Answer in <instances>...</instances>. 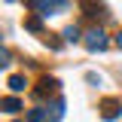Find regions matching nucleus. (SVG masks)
<instances>
[{"label":"nucleus","instance_id":"ddd939ff","mask_svg":"<svg viewBox=\"0 0 122 122\" xmlns=\"http://www.w3.org/2000/svg\"><path fill=\"white\" fill-rule=\"evenodd\" d=\"M116 46H119V49H122V30H119V34H116Z\"/></svg>","mask_w":122,"mask_h":122},{"label":"nucleus","instance_id":"1a4fd4ad","mask_svg":"<svg viewBox=\"0 0 122 122\" xmlns=\"http://www.w3.org/2000/svg\"><path fill=\"white\" fill-rule=\"evenodd\" d=\"M64 40H67V43H79V28H76V25H70V28L64 30Z\"/></svg>","mask_w":122,"mask_h":122},{"label":"nucleus","instance_id":"423d86ee","mask_svg":"<svg viewBox=\"0 0 122 122\" xmlns=\"http://www.w3.org/2000/svg\"><path fill=\"white\" fill-rule=\"evenodd\" d=\"M0 107H3L6 113H18V110H21V101H18L15 95H6V98L0 101Z\"/></svg>","mask_w":122,"mask_h":122},{"label":"nucleus","instance_id":"f03ea898","mask_svg":"<svg viewBox=\"0 0 122 122\" xmlns=\"http://www.w3.org/2000/svg\"><path fill=\"white\" fill-rule=\"evenodd\" d=\"M86 49H89V52H104L107 49V34L101 28H92L89 34H86Z\"/></svg>","mask_w":122,"mask_h":122},{"label":"nucleus","instance_id":"9b49d317","mask_svg":"<svg viewBox=\"0 0 122 122\" xmlns=\"http://www.w3.org/2000/svg\"><path fill=\"white\" fill-rule=\"evenodd\" d=\"M0 64H3V67L9 64V49H0Z\"/></svg>","mask_w":122,"mask_h":122},{"label":"nucleus","instance_id":"7ed1b4c3","mask_svg":"<svg viewBox=\"0 0 122 122\" xmlns=\"http://www.w3.org/2000/svg\"><path fill=\"white\" fill-rule=\"evenodd\" d=\"M98 110H101V116H104L107 122H113V119L122 113V101H119V98H104Z\"/></svg>","mask_w":122,"mask_h":122},{"label":"nucleus","instance_id":"6e6552de","mask_svg":"<svg viewBox=\"0 0 122 122\" xmlns=\"http://www.w3.org/2000/svg\"><path fill=\"white\" fill-rule=\"evenodd\" d=\"M25 28H28L30 34H40V30H43V18H40V15H30V18H25Z\"/></svg>","mask_w":122,"mask_h":122},{"label":"nucleus","instance_id":"9d476101","mask_svg":"<svg viewBox=\"0 0 122 122\" xmlns=\"http://www.w3.org/2000/svg\"><path fill=\"white\" fill-rule=\"evenodd\" d=\"M43 119H46V110H43V107H34V110L28 113V122H43Z\"/></svg>","mask_w":122,"mask_h":122},{"label":"nucleus","instance_id":"f257e3e1","mask_svg":"<svg viewBox=\"0 0 122 122\" xmlns=\"http://www.w3.org/2000/svg\"><path fill=\"white\" fill-rule=\"evenodd\" d=\"M28 9H37V15L43 18V15H55L58 9H67V3L64 0H52V3H46V0H28Z\"/></svg>","mask_w":122,"mask_h":122},{"label":"nucleus","instance_id":"0eeeda50","mask_svg":"<svg viewBox=\"0 0 122 122\" xmlns=\"http://www.w3.org/2000/svg\"><path fill=\"white\" fill-rule=\"evenodd\" d=\"M6 86H9V92H15V95H18V92H25V86H28V82H25V76L12 73L9 79H6Z\"/></svg>","mask_w":122,"mask_h":122},{"label":"nucleus","instance_id":"39448f33","mask_svg":"<svg viewBox=\"0 0 122 122\" xmlns=\"http://www.w3.org/2000/svg\"><path fill=\"white\" fill-rule=\"evenodd\" d=\"M46 116H49V122H61L64 119V98H55L52 104L46 107Z\"/></svg>","mask_w":122,"mask_h":122},{"label":"nucleus","instance_id":"4468645a","mask_svg":"<svg viewBox=\"0 0 122 122\" xmlns=\"http://www.w3.org/2000/svg\"><path fill=\"white\" fill-rule=\"evenodd\" d=\"M12 122H18V119H12Z\"/></svg>","mask_w":122,"mask_h":122},{"label":"nucleus","instance_id":"f8f14e48","mask_svg":"<svg viewBox=\"0 0 122 122\" xmlns=\"http://www.w3.org/2000/svg\"><path fill=\"white\" fill-rule=\"evenodd\" d=\"M86 79H89L92 86H101V76H98V73H86Z\"/></svg>","mask_w":122,"mask_h":122},{"label":"nucleus","instance_id":"20e7f679","mask_svg":"<svg viewBox=\"0 0 122 122\" xmlns=\"http://www.w3.org/2000/svg\"><path fill=\"white\" fill-rule=\"evenodd\" d=\"M58 89H61V82L55 79V76H43V79H40V86L34 89V95H37V98H46V95H55Z\"/></svg>","mask_w":122,"mask_h":122}]
</instances>
